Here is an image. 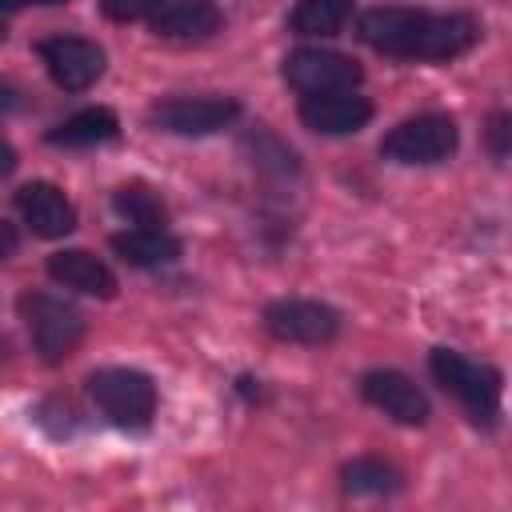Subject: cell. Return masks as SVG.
I'll return each mask as SVG.
<instances>
[{"instance_id": "5bb4252c", "label": "cell", "mask_w": 512, "mask_h": 512, "mask_svg": "<svg viewBox=\"0 0 512 512\" xmlns=\"http://www.w3.org/2000/svg\"><path fill=\"white\" fill-rule=\"evenodd\" d=\"M224 24V12L212 0H164L152 16V32L164 40H208Z\"/></svg>"}, {"instance_id": "8992f818", "label": "cell", "mask_w": 512, "mask_h": 512, "mask_svg": "<svg viewBox=\"0 0 512 512\" xmlns=\"http://www.w3.org/2000/svg\"><path fill=\"white\" fill-rule=\"evenodd\" d=\"M240 116L232 96H172L148 108V124L172 136H212Z\"/></svg>"}, {"instance_id": "9a60e30c", "label": "cell", "mask_w": 512, "mask_h": 512, "mask_svg": "<svg viewBox=\"0 0 512 512\" xmlns=\"http://www.w3.org/2000/svg\"><path fill=\"white\" fill-rule=\"evenodd\" d=\"M112 248L132 268H164L180 256V240L168 228H128L112 236Z\"/></svg>"}, {"instance_id": "52a82bcc", "label": "cell", "mask_w": 512, "mask_h": 512, "mask_svg": "<svg viewBox=\"0 0 512 512\" xmlns=\"http://www.w3.org/2000/svg\"><path fill=\"white\" fill-rule=\"evenodd\" d=\"M264 328L284 344H328L340 332V316L320 300L288 296L264 308Z\"/></svg>"}, {"instance_id": "7c38bea8", "label": "cell", "mask_w": 512, "mask_h": 512, "mask_svg": "<svg viewBox=\"0 0 512 512\" xmlns=\"http://www.w3.org/2000/svg\"><path fill=\"white\" fill-rule=\"evenodd\" d=\"M16 208L24 216V224L32 228V236L40 240H60L76 228V204L48 180H32L16 192Z\"/></svg>"}, {"instance_id": "ffe728a7", "label": "cell", "mask_w": 512, "mask_h": 512, "mask_svg": "<svg viewBox=\"0 0 512 512\" xmlns=\"http://www.w3.org/2000/svg\"><path fill=\"white\" fill-rule=\"evenodd\" d=\"M244 148L252 152V164L264 168V172H276V176H292V172H296L292 148L280 144V140H276L272 132H264V128H256V132L244 140Z\"/></svg>"}, {"instance_id": "cb8c5ba5", "label": "cell", "mask_w": 512, "mask_h": 512, "mask_svg": "<svg viewBox=\"0 0 512 512\" xmlns=\"http://www.w3.org/2000/svg\"><path fill=\"white\" fill-rule=\"evenodd\" d=\"M12 168H16V152H12L8 140H0V176H8Z\"/></svg>"}, {"instance_id": "6da1fadb", "label": "cell", "mask_w": 512, "mask_h": 512, "mask_svg": "<svg viewBox=\"0 0 512 512\" xmlns=\"http://www.w3.org/2000/svg\"><path fill=\"white\" fill-rule=\"evenodd\" d=\"M360 36L384 56L400 60H452L480 40V28L464 12L424 8H372L360 16Z\"/></svg>"}, {"instance_id": "4fadbf2b", "label": "cell", "mask_w": 512, "mask_h": 512, "mask_svg": "<svg viewBox=\"0 0 512 512\" xmlns=\"http://www.w3.org/2000/svg\"><path fill=\"white\" fill-rule=\"evenodd\" d=\"M48 276H52L56 284L72 288V292H84V296H100V300L116 296V276H112V268H108L100 256L84 252V248L52 252V256H48Z\"/></svg>"}, {"instance_id": "e0dca14e", "label": "cell", "mask_w": 512, "mask_h": 512, "mask_svg": "<svg viewBox=\"0 0 512 512\" xmlns=\"http://www.w3.org/2000/svg\"><path fill=\"white\" fill-rule=\"evenodd\" d=\"M400 480L404 476L376 456H360V460L340 468V484L348 496H392L400 488Z\"/></svg>"}, {"instance_id": "44dd1931", "label": "cell", "mask_w": 512, "mask_h": 512, "mask_svg": "<svg viewBox=\"0 0 512 512\" xmlns=\"http://www.w3.org/2000/svg\"><path fill=\"white\" fill-rule=\"evenodd\" d=\"M100 8L112 20H144V16H156L164 0H100Z\"/></svg>"}, {"instance_id": "5b68a950", "label": "cell", "mask_w": 512, "mask_h": 512, "mask_svg": "<svg viewBox=\"0 0 512 512\" xmlns=\"http://www.w3.org/2000/svg\"><path fill=\"white\" fill-rule=\"evenodd\" d=\"M380 152L396 164H440L456 152V120L448 112H420L400 120L380 140Z\"/></svg>"}, {"instance_id": "d6986e66", "label": "cell", "mask_w": 512, "mask_h": 512, "mask_svg": "<svg viewBox=\"0 0 512 512\" xmlns=\"http://www.w3.org/2000/svg\"><path fill=\"white\" fill-rule=\"evenodd\" d=\"M112 204H116V212L128 216L136 228H164V204H160L148 188H140V184L120 188V192L112 196Z\"/></svg>"}, {"instance_id": "30bf717a", "label": "cell", "mask_w": 512, "mask_h": 512, "mask_svg": "<svg viewBox=\"0 0 512 512\" xmlns=\"http://www.w3.org/2000/svg\"><path fill=\"white\" fill-rule=\"evenodd\" d=\"M300 120H304V128H312L320 136H352L372 120V104L364 96H356L352 88L308 92L300 100Z\"/></svg>"}, {"instance_id": "ac0fdd59", "label": "cell", "mask_w": 512, "mask_h": 512, "mask_svg": "<svg viewBox=\"0 0 512 512\" xmlns=\"http://www.w3.org/2000/svg\"><path fill=\"white\" fill-rule=\"evenodd\" d=\"M352 16L348 0H300L288 16V28L296 36H336Z\"/></svg>"}, {"instance_id": "484cf974", "label": "cell", "mask_w": 512, "mask_h": 512, "mask_svg": "<svg viewBox=\"0 0 512 512\" xmlns=\"http://www.w3.org/2000/svg\"><path fill=\"white\" fill-rule=\"evenodd\" d=\"M0 40H4V24H0Z\"/></svg>"}, {"instance_id": "603a6c76", "label": "cell", "mask_w": 512, "mask_h": 512, "mask_svg": "<svg viewBox=\"0 0 512 512\" xmlns=\"http://www.w3.org/2000/svg\"><path fill=\"white\" fill-rule=\"evenodd\" d=\"M16 248H20V232H16V224H8V220L0 216V260L16 256Z\"/></svg>"}, {"instance_id": "7402d4cb", "label": "cell", "mask_w": 512, "mask_h": 512, "mask_svg": "<svg viewBox=\"0 0 512 512\" xmlns=\"http://www.w3.org/2000/svg\"><path fill=\"white\" fill-rule=\"evenodd\" d=\"M488 140H492V156L504 160V156H508V116H492V132H488Z\"/></svg>"}, {"instance_id": "ba28073f", "label": "cell", "mask_w": 512, "mask_h": 512, "mask_svg": "<svg viewBox=\"0 0 512 512\" xmlns=\"http://www.w3.org/2000/svg\"><path fill=\"white\" fill-rule=\"evenodd\" d=\"M48 76L64 88V92H84L104 76V48L80 36H48L36 44Z\"/></svg>"}, {"instance_id": "3957f363", "label": "cell", "mask_w": 512, "mask_h": 512, "mask_svg": "<svg viewBox=\"0 0 512 512\" xmlns=\"http://www.w3.org/2000/svg\"><path fill=\"white\" fill-rule=\"evenodd\" d=\"M16 308H20V320L28 328L32 352L44 364H60V360H68L76 352V344L84 336V316L72 304L56 300L48 292H24L16 300Z\"/></svg>"}, {"instance_id": "d4e9b609", "label": "cell", "mask_w": 512, "mask_h": 512, "mask_svg": "<svg viewBox=\"0 0 512 512\" xmlns=\"http://www.w3.org/2000/svg\"><path fill=\"white\" fill-rule=\"evenodd\" d=\"M36 4H64V0H36Z\"/></svg>"}, {"instance_id": "7a4b0ae2", "label": "cell", "mask_w": 512, "mask_h": 512, "mask_svg": "<svg viewBox=\"0 0 512 512\" xmlns=\"http://www.w3.org/2000/svg\"><path fill=\"white\" fill-rule=\"evenodd\" d=\"M428 368H432L436 384L448 396H456L476 424H496V416H500V392H504L496 368L476 364V360H468V356H460L452 348H436L428 356Z\"/></svg>"}, {"instance_id": "9c48e42d", "label": "cell", "mask_w": 512, "mask_h": 512, "mask_svg": "<svg viewBox=\"0 0 512 512\" xmlns=\"http://www.w3.org/2000/svg\"><path fill=\"white\" fill-rule=\"evenodd\" d=\"M284 80L296 92H336V88H352L360 84V64L344 52L332 48H296L284 60Z\"/></svg>"}, {"instance_id": "2e32d148", "label": "cell", "mask_w": 512, "mask_h": 512, "mask_svg": "<svg viewBox=\"0 0 512 512\" xmlns=\"http://www.w3.org/2000/svg\"><path fill=\"white\" fill-rule=\"evenodd\" d=\"M116 112L112 108H84L76 116H68L64 124H56L48 132L52 144H64V148H88V144H104L116 136Z\"/></svg>"}, {"instance_id": "277c9868", "label": "cell", "mask_w": 512, "mask_h": 512, "mask_svg": "<svg viewBox=\"0 0 512 512\" xmlns=\"http://www.w3.org/2000/svg\"><path fill=\"white\" fill-rule=\"evenodd\" d=\"M92 404L120 428H144L156 412V384L140 368H100L88 376Z\"/></svg>"}, {"instance_id": "8fae6325", "label": "cell", "mask_w": 512, "mask_h": 512, "mask_svg": "<svg viewBox=\"0 0 512 512\" xmlns=\"http://www.w3.org/2000/svg\"><path fill=\"white\" fill-rule=\"evenodd\" d=\"M360 396L380 408L384 416H392L396 424H424L428 420V400L424 392L396 368H372L360 376Z\"/></svg>"}]
</instances>
